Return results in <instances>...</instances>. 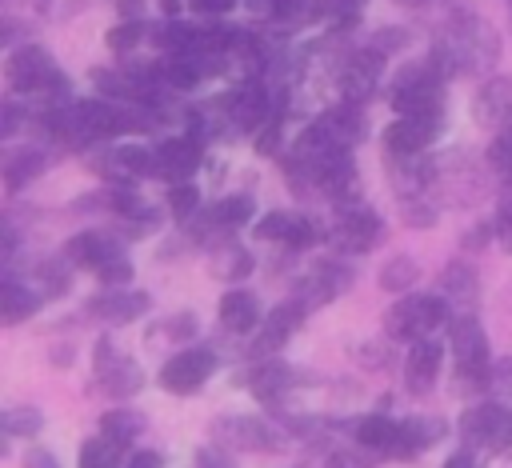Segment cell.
Listing matches in <instances>:
<instances>
[{"instance_id": "obj_40", "label": "cell", "mask_w": 512, "mask_h": 468, "mask_svg": "<svg viewBox=\"0 0 512 468\" xmlns=\"http://www.w3.org/2000/svg\"><path fill=\"white\" fill-rule=\"evenodd\" d=\"M400 212H404V220H408L412 228H432V220H436V208H432V204H424V196L400 200Z\"/></svg>"}, {"instance_id": "obj_34", "label": "cell", "mask_w": 512, "mask_h": 468, "mask_svg": "<svg viewBox=\"0 0 512 468\" xmlns=\"http://www.w3.org/2000/svg\"><path fill=\"white\" fill-rule=\"evenodd\" d=\"M0 424H4V436H36L40 428H44V416H40V408H28V404H20V408H8L4 416H0Z\"/></svg>"}, {"instance_id": "obj_26", "label": "cell", "mask_w": 512, "mask_h": 468, "mask_svg": "<svg viewBox=\"0 0 512 468\" xmlns=\"http://www.w3.org/2000/svg\"><path fill=\"white\" fill-rule=\"evenodd\" d=\"M44 168H48V156L40 148H16V152H8L4 156V188H8V196L24 192Z\"/></svg>"}, {"instance_id": "obj_37", "label": "cell", "mask_w": 512, "mask_h": 468, "mask_svg": "<svg viewBox=\"0 0 512 468\" xmlns=\"http://www.w3.org/2000/svg\"><path fill=\"white\" fill-rule=\"evenodd\" d=\"M252 212H256V204H252V196H228V200H220L216 204V216L228 224V228H240V224H248L252 220Z\"/></svg>"}, {"instance_id": "obj_21", "label": "cell", "mask_w": 512, "mask_h": 468, "mask_svg": "<svg viewBox=\"0 0 512 468\" xmlns=\"http://www.w3.org/2000/svg\"><path fill=\"white\" fill-rule=\"evenodd\" d=\"M348 280H352V272L344 268V264H336V260H324L308 280H300V292H296V300L304 304V308H316V304H328V300H336L344 288H348Z\"/></svg>"}, {"instance_id": "obj_18", "label": "cell", "mask_w": 512, "mask_h": 468, "mask_svg": "<svg viewBox=\"0 0 512 468\" xmlns=\"http://www.w3.org/2000/svg\"><path fill=\"white\" fill-rule=\"evenodd\" d=\"M152 308V296L148 292H136V288H108L100 296L88 300V316L96 320H108V324H124V320H136Z\"/></svg>"}, {"instance_id": "obj_12", "label": "cell", "mask_w": 512, "mask_h": 468, "mask_svg": "<svg viewBox=\"0 0 512 468\" xmlns=\"http://www.w3.org/2000/svg\"><path fill=\"white\" fill-rule=\"evenodd\" d=\"M376 236H380V220H376L372 208H364V204H348V200L336 208L332 240H336L340 252H368V248L376 244Z\"/></svg>"}, {"instance_id": "obj_7", "label": "cell", "mask_w": 512, "mask_h": 468, "mask_svg": "<svg viewBox=\"0 0 512 468\" xmlns=\"http://www.w3.org/2000/svg\"><path fill=\"white\" fill-rule=\"evenodd\" d=\"M92 380H96V392L100 396H112V400H128L144 388V372L136 360H128L124 352H116L112 340H96V352H92Z\"/></svg>"}, {"instance_id": "obj_30", "label": "cell", "mask_w": 512, "mask_h": 468, "mask_svg": "<svg viewBox=\"0 0 512 468\" xmlns=\"http://www.w3.org/2000/svg\"><path fill=\"white\" fill-rule=\"evenodd\" d=\"M36 308H40V296H36L32 288H24L20 280H4V284H0V320H4V324H20V320H28Z\"/></svg>"}, {"instance_id": "obj_48", "label": "cell", "mask_w": 512, "mask_h": 468, "mask_svg": "<svg viewBox=\"0 0 512 468\" xmlns=\"http://www.w3.org/2000/svg\"><path fill=\"white\" fill-rule=\"evenodd\" d=\"M196 12H208V16H220V12H228L236 0H188Z\"/></svg>"}, {"instance_id": "obj_14", "label": "cell", "mask_w": 512, "mask_h": 468, "mask_svg": "<svg viewBox=\"0 0 512 468\" xmlns=\"http://www.w3.org/2000/svg\"><path fill=\"white\" fill-rule=\"evenodd\" d=\"M380 64H384V52H376V48H364V52L348 56V60L336 68V88H340V96L352 100V104L364 100V96H372L376 84H380Z\"/></svg>"}, {"instance_id": "obj_45", "label": "cell", "mask_w": 512, "mask_h": 468, "mask_svg": "<svg viewBox=\"0 0 512 468\" xmlns=\"http://www.w3.org/2000/svg\"><path fill=\"white\" fill-rule=\"evenodd\" d=\"M324 468H368V460H364V456H356V452H332Z\"/></svg>"}, {"instance_id": "obj_41", "label": "cell", "mask_w": 512, "mask_h": 468, "mask_svg": "<svg viewBox=\"0 0 512 468\" xmlns=\"http://www.w3.org/2000/svg\"><path fill=\"white\" fill-rule=\"evenodd\" d=\"M492 232H496V240H500V248H508L512 252V192L496 204V216H492Z\"/></svg>"}, {"instance_id": "obj_8", "label": "cell", "mask_w": 512, "mask_h": 468, "mask_svg": "<svg viewBox=\"0 0 512 468\" xmlns=\"http://www.w3.org/2000/svg\"><path fill=\"white\" fill-rule=\"evenodd\" d=\"M216 372V356L212 348H180L164 368H160V388L172 396H192L208 384V376Z\"/></svg>"}, {"instance_id": "obj_9", "label": "cell", "mask_w": 512, "mask_h": 468, "mask_svg": "<svg viewBox=\"0 0 512 468\" xmlns=\"http://www.w3.org/2000/svg\"><path fill=\"white\" fill-rule=\"evenodd\" d=\"M212 436L224 448H248V452H280L284 448V436L260 416H220V420H212Z\"/></svg>"}, {"instance_id": "obj_23", "label": "cell", "mask_w": 512, "mask_h": 468, "mask_svg": "<svg viewBox=\"0 0 512 468\" xmlns=\"http://www.w3.org/2000/svg\"><path fill=\"white\" fill-rule=\"evenodd\" d=\"M104 176H120V180H140V176H156V152L140 148V144H124V148H112L104 152V164H100Z\"/></svg>"}, {"instance_id": "obj_6", "label": "cell", "mask_w": 512, "mask_h": 468, "mask_svg": "<svg viewBox=\"0 0 512 468\" xmlns=\"http://www.w3.org/2000/svg\"><path fill=\"white\" fill-rule=\"evenodd\" d=\"M460 440L464 448H480V452H504L512 448V408L488 400V404H472L460 416Z\"/></svg>"}, {"instance_id": "obj_11", "label": "cell", "mask_w": 512, "mask_h": 468, "mask_svg": "<svg viewBox=\"0 0 512 468\" xmlns=\"http://www.w3.org/2000/svg\"><path fill=\"white\" fill-rule=\"evenodd\" d=\"M444 116H396L384 128V152L388 156H424L428 144L440 136Z\"/></svg>"}, {"instance_id": "obj_52", "label": "cell", "mask_w": 512, "mask_h": 468, "mask_svg": "<svg viewBox=\"0 0 512 468\" xmlns=\"http://www.w3.org/2000/svg\"><path fill=\"white\" fill-rule=\"evenodd\" d=\"M508 4H512V0H508ZM508 16H512V8H508Z\"/></svg>"}, {"instance_id": "obj_51", "label": "cell", "mask_w": 512, "mask_h": 468, "mask_svg": "<svg viewBox=\"0 0 512 468\" xmlns=\"http://www.w3.org/2000/svg\"><path fill=\"white\" fill-rule=\"evenodd\" d=\"M396 4H404V8H420V4H428V0H396Z\"/></svg>"}, {"instance_id": "obj_15", "label": "cell", "mask_w": 512, "mask_h": 468, "mask_svg": "<svg viewBox=\"0 0 512 468\" xmlns=\"http://www.w3.org/2000/svg\"><path fill=\"white\" fill-rule=\"evenodd\" d=\"M64 256H68L76 268H92V272H100V268H108L112 260H120V256H128V252H124V244H120L116 236L88 228V232H76V236L64 244Z\"/></svg>"}, {"instance_id": "obj_2", "label": "cell", "mask_w": 512, "mask_h": 468, "mask_svg": "<svg viewBox=\"0 0 512 468\" xmlns=\"http://www.w3.org/2000/svg\"><path fill=\"white\" fill-rule=\"evenodd\" d=\"M4 80L20 96H40V100H52V104H68V96H72L68 76L60 72V64L52 60V52L40 48V44L12 48L8 60H4Z\"/></svg>"}, {"instance_id": "obj_49", "label": "cell", "mask_w": 512, "mask_h": 468, "mask_svg": "<svg viewBox=\"0 0 512 468\" xmlns=\"http://www.w3.org/2000/svg\"><path fill=\"white\" fill-rule=\"evenodd\" d=\"M0 132H4V136H12V132H20V108H16L12 100L4 104V124H0Z\"/></svg>"}, {"instance_id": "obj_31", "label": "cell", "mask_w": 512, "mask_h": 468, "mask_svg": "<svg viewBox=\"0 0 512 468\" xmlns=\"http://www.w3.org/2000/svg\"><path fill=\"white\" fill-rule=\"evenodd\" d=\"M124 448H128V444L112 440L108 432H100V436H88V440L80 444V468H120V460H124Z\"/></svg>"}, {"instance_id": "obj_38", "label": "cell", "mask_w": 512, "mask_h": 468, "mask_svg": "<svg viewBox=\"0 0 512 468\" xmlns=\"http://www.w3.org/2000/svg\"><path fill=\"white\" fill-rule=\"evenodd\" d=\"M196 204H200V196H196V184L180 180V184H172V188H168V208H172V216H176V220H192Z\"/></svg>"}, {"instance_id": "obj_5", "label": "cell", "mask_w": 512, "mask_h": 468, "mask_svg": "<svg viewBox=\"0 0 512 468\" xmlns=\"http://www.w3.org/2000/svg\"><path fill=\"white\" fill-rule=\"evenodd\" d=\"M448 344H452V360H456V372L468 388H484L488 384V336L480 328V320L472 312H460L448 320Z\"/></svg>"}, {"instance_id": "obj_36", "label": "cell", "mask_w": 512, "mask_h": 468, "mask_svg": "<svg viewBox=\"0 0 512 468\" xmlns=\"http://www.w3.org/2000/svg\"><path fill=\"white\" fill-rule=\"evenodd\" d=\"M68 256H52V260H44L40 268H36V276L44 280V288H48V296H60V292H68V280H72V272H68Z\"/></svg>"}, {"instance_id": "obj_13", "label": "cell", "mask_w": 512, "mask_h": 468, "mask_svg": "<svg viewBox=\"0 0 512 468\" xmlns=\"http://www.w3.org/2000/svg\"><path fill=\"white\" fill-rule=\"evenodd\" d=\"M304 304L300 300H284V304H276L264 320H260V328H256V336H252V356H272V352H280L284 344H288V336L300 328V320H304Z\"/></svg>"}, {"instance_id": "obj_42", "label": "cell", "mask_w": 512, "mask_h": 468, "mask_svg": "<svg viewBox=\"0 0 512 468\" xmlns=\"http://www.w3.org/2000/svg\"><path fill=\"white\" fill-rule=\"evenodd\" d=\"M96 276H100L104 288H128V284H132V260L120 256V260H112L108 268H100Z\"/></svg>"}, {"instance_id": "obj_22", "label": "cell", "mask_w": 512, "mask_h": 468, "mask_svg": "<svg viewBox=\"0 0 512 468\" xmlns=\"http://www.w3.org/2000/svg\"><path fill=\"white\" fill-rule=\"evenodd\" d=\"M444 432H448V428H444V420H436V416H412V420H400V436H396L392 456H396V460H412V456H420L424 448H432Z\"/></svg>"}, {"instance_id": "obj_44", "label": "cell", "mask_w": 512, "mask_h": 468, "mask_svg": "<svg viewBox=\"0 0 512 468\" xmlns=\"http://www.w3.org/2000/svg\"><path fill=\"white\" fill-rule=\"evenodd\" d=\"M488 388L500 392V396H512V356L492 364V372H488Z\"/></svg>"}, {"instance_id": "obj_33", "label": "cell", "mask_w": 512, "mask_h": 468, "mask_svg": "<svg viewBox=\"0 0 512 468\" xmlns=\"http://www.w3.org/2000/svg\"><path fill=\"white\" fill-rule=\"evenodd\" d=\"M488 168L504 188H512V124H504L488 144Z\"/></svg>"}, {"instance_id": "obj_50", "label": "cell", "mask_w": 512, "mask_h": 468, "mask_svg": "<svg viewBox=\"0 0 512 468\" xmlns=\"http://www.w3.org/2000/svg\"><path fill=\"white\" fill-rule=\"evenodd\" d=\"M444 468H476V452L472 448H460V452H452L444 460Z\"/></svg>"}, {"instance_id": "obj_24", "label": "cell", "mask_w": 512, "mask_h": 468, "mask_svg": "<svg viewBox=\"0 0 512 468\" xmlns=\"http://www.w3.org/2000/svg\"><path fill=\"white\" fill-rule=\"evenodd\" d=\"M216 316L228 332H252V328H260V300L248 288H232L220 296Z\"/></svg>"}, {"instance_id": "obj_27", "label": "cell", "mask_w": 512, "mask_h": 468, "mask_svg": "<svg viewBox=\"0 0 512 468\" xmlns=\"http://www.w3.org/2000/svg\"><path fill=\"white\" fill-rule=\"evenodd\" d=\"M352 436H356V444H360V448H372V452L392 456L396 436H400V420H392V416H384V412H368V416H360V420H356Z\"/></svg>"}, {"instance_id": "obj_20", "label": "cell", "mask_w": 512, "mask_h": 468, "mask_svg": "<svg viewBox=\"0 0 512 468\" xmlns=\"http://www.w3.org/2000/svg\"><path fill=\"white\" fill-rule=\"evenodd\" d=\"M196 168H200V140H192V136H172V140H164V144L156 148V176L180 184V180H188Z\"/></svg>"}, {"instance_id": "obj_32", "label": "cell", "mask_w": 512, "mask_h": 468, "mask_svg": "<svg viewBox=\"0 0 512 468\" xmlns=\"http://www.w3.org/2000/svg\"><path fill=\"white\" fill-rule=\"evenodd\" d=\"M100 432H108V436L120 440V444H132V440L144 432V416L132 412V408H112V412H104Z\"/></svg>"}, {"instance_id": "obj_10", "label": "cell", "mask_w": 512, "mask_h": 468, "mask_svg": "<svg viewBox=\"0 0 512 468\" xmlns=\"http://www.w3.org/2000/svg\"><path fill=\"white\" fill-rule=\"evenodd\" d=\"M224 116L236 124V128H248V132H260L276 112H272V96L268 88L252 76L244 84H236L228 96H224Z\"/></svg>"}, {"instance_id": "obj_39", "label": "cell", "mask_w": 512, "mask_h": 468, "mask_svg": "<svg viewBox=\"0 0 512 468\" xmlns=\"http://www.w3.org/2000/svg\"><path fill=\"white\" fill-rule=\"evenodd\" d=\"M140 36H144V24H140V20L116 24V28L108 32V48H112V52H128V48H136V44H140Z\"/></svg>"}, {"instance_id": "obj_43", "label": "cell", "mask_w": 512, "mask_h": 468, "mask_svg": "<svg viewBox=\"0 0 512 468\" xmlns=\"http://www.w3.org/2000/svg\"><path fill=\"white\" fill-rule=\"evenodd\" d=\"M156 336H172V340H192V336H196V316H188V312H184V316H172L168 324H160V328H156Z\"/></svg>"}, {"instance_id": "obj_17", "label": "cell", "mask_w": 512, "mask_h": 468, "mask_svg": "<svg viewBox=\"0 0 512 468\" xmlns=\"http://www.w3.org/2000/svg\"><path fill=\"white\" fill-rule=\"evenodd\" d=\"M472 116H476V124L496 128V132L504 124H512V76L484 80L480 92H476V100H472Z\"/></svg>"}, {"instance_id": "obj_19", "label": "cell", "mask_w": 512, "mask_h": 468, "mask_svg": "<svg viewBox=\"0 0 512 468\" xmlns=\"http://www.w3.org/2000/svg\"><path fill=\"white\" fill-rule=\"evenodd\" d=\"M440 364H444V344L440 340H416L408 360H404V384L412 396H424L432 392L436 376H440Z\"/></svg>"}, {"instance_id": "obj_3", "label": "cell", "mask_w": 512, "mask_h": 468, "mask_svg": "<svg viewBox=\"0 0 512 468\" xmlns=\"http://www.w3.org/2000/svg\"><path fill=\"white\" fill-rule=\"evenodd\" d=\"M444 72L428 60L404 64L388 84V104L396 116H444Z\"/></svg>"}, {"instance_id": "obj_35", "label": "cell", "mask_w": 512, "mask_h": 468, "mask_svg": "<svg viewBox=\"0 0 512 468\" xmlns=\"http://www.w3.org/2000/svg\"><path fill=\"white\" fill-rule=\"evenodd\" d=\"M416 264L408 260V256H392L384 268H380V288H388V292H404V288H412L416 284Z\"/></svg>"}, {"instance_id": "obj_1", "label": "cell", "mask_w": 512, "mask_h": 468, "mask_svg": "<svg viewBox=\"0 0 512 468\" xmlns=\"http://www.w3.org/2000/svg\"><path fill=\"white\" fill-rule=\"evenodd\" d=\"M496 56H500V40H496L492 24L472 12L448 20L444 32L432 40V64L444 76H468V72L492 68Z\"/></svg>"}, {"instance_id": "obj_46", "label": "cell", "mask_w": 512, "mask_h": 468, "mask_svg": "<svg viewBox=\"0 0 512 468\" xmlns=\"http://www.w3.org/2000/svg\"><path fill=\"white\" fill-rule=\"evenodd\" d=\"M24 468H60V464H56V456H52L48 448H32V452L24 456Z\"/></svg>"}, {"instance_id": "obj_29", "label": "cell", "mask_w": 512, "mask_h": 468, "mask_svg": "<svg viewBox=\"0 0 512 468\" xmlns=\"http://www.w3.org/2000/svg\"><path fill=\"white\" fill-rule=\"evenodd\" d=\"M440 296H444L448 304H456L460 312H472V304H476V272H472L464 260L448 264V268L440 272Z\"/></svg>"}, {"instance_id": "obj_16", "label": "cell", "mask_w": 512, "mask_h": 468, "mask_svg": "<svg viewBox=\"0 0 512 468\" xmlns=\"http://www.w3.org/2000/svg\"><path fill=\"white\" fill-rule=\"evenodd\" d=\"M256 228V236L260 240H276V244H284V248H308V244H316V236H320V228L308 220V216H300V212H268L264 220H256L252 224Z\"/></svg>"}, {"instance_id": "obj_28", "label": "cell", "mask_w": 512, "mask_h": 468, "mask_svg": "<svg viewBox=\"0 0 512 468\" xmlns=\"http://www.w3.org/2000/svg\"><path fill=\"white\" fill-rule=\"evenodd\" d=\"M292 380H296V372L288 368V364H280V360H264V364H256L252 372H248V388H252V396L256 400H280L288 388H292Z\"/></svg>"}, {"instance_id": "obj_25", "label": "cell", "mask_w": 512, "mask_h": 468, "mask_svg": "<svg viewBox=\"0 0 512 468\" xmlns=\"http://www.w3.org/2000/svg\"><path fill=\"white\" fill-rule=\"evenodd\" d=\"M340 148H348L352 152V144H360L364 140V112L352 104V100H344V104H336V108H328L320 120H316Z\"/></svg>"}, {"instance_id": "obj_4", "label": "cell", "mask_w": 512, "mask_h": 468, "mask_svg": "<svg viewBox=\"0 0 512 468\" xmlns=\"http://www.w3.org/2000/svg\"><path fill=\"white\" fill-rule=\"evenodd\" d=\"M448 300L444 296H432V292H408L400 296L388 312H384V332L392 340H404V344H416L424 340L444 316H448Z\"/></svg>"}, {"instance_id": "obj_47", "label": "cell", "mask_w": 512, "mask_h": 468, "mask_svg": "<svg viewBox=\"0 0 512 468\" xmlns=\"http://www.w3.org/2000/svg\"><path fill=\"white\" fill-rule=\"evenodd\" d=\"M160 464H164L160 452H148V448H140V452L128 456V468H160Z\"/></svg>"}]
</instances>
